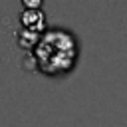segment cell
I'll return each instance as SVG.
<instances>
[{
    "label": "cell",
    "mask_w": 127,
    "mask_h": 127,
    "mask_svg": "<svg viewBox=\"0 0 127 127\" xmlns=\"http://www.w3.org/2000/svg\"><path fill=\"white\" fill-rule=\"evenodd\" d=\"M81 54V42L69 28H46L28 60H32V69L46 77H65L69 75Z\"/></svg>",
    "instance_id": "obj_1"
},
{
    "label": "cell",
    "mask_w": 127,
    "mask_h": 127,
    "mask_svg": "<svg viewBox=\"0 0 127 127\" xmlns=\"http://www.w3.org/2000/svg\"><path fill=\"white\" fill-rule=\"evenodd\" d=\"M20 24H22V30L42 34L46 32V14L42 10H24L20 14Z\"/></svg>",
    "instance_id": "obj_2"
},
{
    "label": "cell",
    "mask_w": 127,
    "mask_h": 127,
    "mask_svg": "<svg viewBox=\"0 0 127 127\" xmlns=\"http://www.w3.org/2000/svg\"><path fill=\"white\" fill-rule=\"evenodd\" d=\"M42 2L44 0H22L24 10H42Z\"/></svg>",
    "instance_id": "obj_4"
},
{
    "label": "cell",
    "mask_w": 127,
    "mask_h": 127,
    "mask_svg": "<svg viewBox=\"0 0 127 127\" xmlns=\"http://www.w3.org/2000/svg\"><path fill=\"white\" fill-rule=\"evenodd\" d=\"M40 36H42V34H36V32L22 30V32H18V38H16V42H18V46H20L22 50H26V52H32V50H34V46L38 44Z\"/></svg>",
    "instance_id": "obj_3"
}]
</instances>
